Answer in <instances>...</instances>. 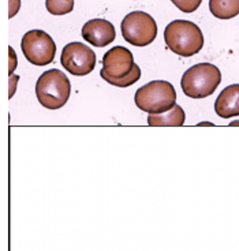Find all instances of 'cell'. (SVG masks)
Masks as SVG:
<instances>
[{"label": "cell", "mask_w": 239, "mask_h": 251, "mask_svg": "<svg viewBox=\"0 0 239 251\" xmlns=\"http://www.w3.org/2000/svg\"><path fill=\"white\" fill-rule=\"evenodd\" d=\"M135 105L149 115L168 112L176 105V92L167 81H152L135 92Z\"/></svg>", "instance_id": "4"}, {"label": "cell", "mask_w": 239, "mask_h": 251, "mask_svg": "<svg viewBox=\"0 0 239 251\" xmlns=\"http://www.w3.org/2000/svg\"><path fill=\"white\" fill-rule=\"evenodd\" d=\"M71 85L62 71L53 69L43 73L36 83L38 102L47 109H59L69 101Z\"/></svg>", "instance_id": "3"}, {"label": "cell", "mask_w": 239, "mask_h": 251, "mask_svg": "<svg viewBox=\"0 0 239 251\" xmlns=\"http://www.w3.org/2000/svg\"><path fill=\"white\" fill-rule=\"evenodd\" d=\"M185 111L182 107L175 105L168 112L159 113V115H149L148 125L149 126H183L185 123Z\"/></svg>", "instance_id": "11"}, {"label": "cell", "mask_w": 239, "mask_h": 251, "mask_svg": "<svg viewBox=\"0 0 239 251\" xmlns=\"http://www.w3.org/2000/svg\"><path fill=\"white\" fill-rule=\"evenodd\" d=\"M8 18H13L15 14L19 11L21 7V0H8Z\"/></svg>", "instance_id": "15"}, {"label": "cell", "mask_w": 239, "mask_h": 251, "mask_svg": "<svg viewBox=\"0 0 239 251\" xmlns=\"http://www.w3.org/2000/svg\"><path fill=\"white\" fill-rule=\"evenodd\" d=\"M122 36L134 47H146L155 41L158 36V25L148 13L133 11L127 14L120 24Z\"/></svg>", "instance_id": "5"}, {"label": "cell", "mask_w": 239, "mask_h": 251, "mask_svg": "<svg viewBox=\"0 0 239 251\" xmlns=\"http://www.w3.org/2000/svg\"><path fill=\"white\" fill-rule=\"evenodd\" d=\"M19 76H11V82H13V88H11V92L8 94V99H11L14 94V90H15V81H18Z\"/></svg>", "instance_id": "17"}, {"label": "cell", "mask_w": 239, "mask_h": 251, "mask_svg": "<svg viewBox=\"0 0 239 251\" xmlns=\"http://www.w3.org/2000/svg\"><path fill=\"white\" fill-rule=\"evenodd\" d=\"M135 63L130 50L125 47H113L103 56V69L100 71L101 78L109 85L125 79L134 69Z\"/></svg>", "instance_id": "7"}, {"label": "cell", "mask_w": 239, "mask_h": 251, "mask_svg": "<svg viewBox=\"0 0 239 251\" xmlns=\"http://www.w3.org/2000/svg\"><path fill=\"white\" fill-rule=\"evenodd\" d=\"M221 82V73L212 63L191 66L181 79L183 93L190 99H205L213 94Z\"/></svg>", "instance_id": "2"}, {"label": "cell", "mask_w": 239, "mask_h": 251, "mask_svg": "<svg viewBox=\"0 0 239 251\" xmlns=\"http://www.w3.org/2000/svg\"><path fill=\"white\" fill-rule=\"evenodd\" d=\"M230 126H239V120H235V122H231Z\"/></svg>", "instance_id": "18"}, {"label": "cell", "mask_w": 239, "mask_h": 251, "mask_svg": "<svg viewBox=\"0 0 239 251\" xmlns=\"http://www.w3.org/2000/svg\"><path fill=\"white\" fill-rule=\"evenodd\" d=\"M82 37L85 38V41L89 44L95 45L97 48H103L111 44L115 40L116 31L109 21L96 18L90 19L82 26Z\"/></svg>", "instance_id": "9"}, {"label": "cell", "mask_w": 239, "mask_h": 251, "mask_svg": "<svg viewBox=\"0 0 239 251\" xmlns=\"http://www.w3.org/2000/svg\"><path fill=\"white\" fill-rule=\"evenodd\" d=\"M96 53L83 43H70L62 50L60 63L66 71L77 76L90 74L96 67Z\"/></svg>", "instance_id": "8"}, {"label": "cell", "mask_w": 239, "mask_h": 251, "mask_svg": "<svg viewBox=\"0 0 239 251\" xmlns=\"http://www.w3.org/2000/svg\"><path fill=\"white\" fill-rule=\"evenodd\" d=\"M214 112L221 119L239 116V83L227 86L214 101Z\"/></svg>", "instance_id": "10"}, {"label": "cell", "mask_w": 239, "mask_h": 251, "mask_svg": "<svg viewBox=\"0 0 239 251\" xmlns=\"http://www.w3.org/2000/svg\"><path fill=\"white\" fill-rule=\"evenodd\" d=\"M164 41L174 53L183 57L197 55L204 47V34L194 22L176 19L164 30Z\"/></svg>", "instance_id": "1"}, {"label": "cell", "mask_w": 239, "mask_h": 251, "mask_svg": "<svg viewBox=\"0 0 239 251\" xmlns=\"http://www.w3.org/2000/svg\"><path fill=\"white\" fill-rule=\"evenodd\" d=\"M22 53L34 66H47L56 55V44L44 30H29L21 41Z\"/></svg>", "instance_id": "6"}, {"label": "cell", "mask_w": 239, "mask_h": 251, "mask_svg": "<svg viewBox=\"0 0 239 251\" xmlns=\"http://www.w3.org/2000/svg\"><path fill=\"white\" fill-rule=\"evenodd\" d=\"M76 0H45V7L52 15H66L74 10Z\"/></svg>", "instance_id": "13"}, {"label": "cell", "mask_w": 239, "mask_h": 251, "mask_svg": "<svg viewBox=\"0 0 239 251\" xmlns=\"http://www.w3.org/2000/svg\"><path fill=\"white\" fill-rule=\"evenodd\" d=\"M8 53H10V56H11V60H13V67L8 70V75L11 76L14 69H15V64H17V63H15V53H14V50H13V48H11V47H8Z\"/></svg>", "instance_id": "16"}, {"label": "cell", "mask_w": 239, "mask_h": 251, "mask_svg": "<svg viewBox=\"0 0 239 251\" xmlns=\"http://www.w3.org/2000/svg\"><path fill=\"white\" fill-rule=\"evenodd\" d=\"M209 10L219 19L235 18L239 14V0H209Z\"/></svg>", "instance_id": "12"}, {"label": "cell", "mask_w": 239, "mask_h": 251, "mask_svg": "<svg viewBox=\"0 0 239 251\" xmlns=\"http://www.w3.org/2000/svg\"><path fill=\"white\" fill-rule=\"evenodd\" d=\"M181 11L186 14L194 13L195 10L200 7L202 0H171Z\"/></svg>", "instance_id": "14"}]
</instances>
